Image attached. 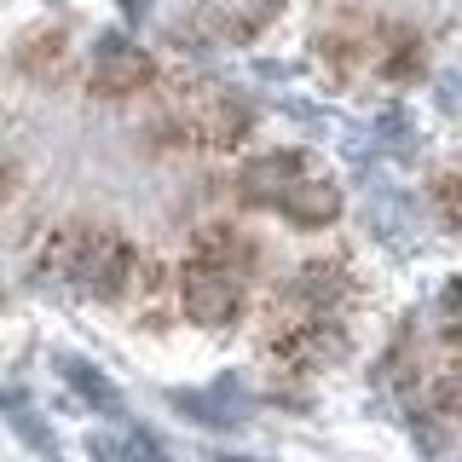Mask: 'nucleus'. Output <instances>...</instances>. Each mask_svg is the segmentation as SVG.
<instances>
[{"mask_svg":"<svg viewBox=\"0 0 462 462\" xmlns=\"http://www.w3.org/2000/svg\"><path fill=\"white\" fill-rule=\"evenodd\" d=\"M41 266L52 278L76 283L81 295L122 300V307H151L156 295H173L168 272L139 243H127L116 226H98V220H64L41 249Z\"/></svg>","mask_w":462,"mask_h":462,"instance_id":"f257e3e1","label":"nucleus"},{"mask_svg":"<svg viewBox=\"0 0 462 462\" xmlns=\"http://www.w3.org/2000/svg\"><path fill=\"white\" fill-rule=\"evenodd\" d=\"M249 127H254V110L226 87H185L180 105H173V139L208 156L237 151L249 139Z\"/></svg>","mask_w":462,"mask_h":462,"instance_id":"f03ea898","label":"nucleus"},{"mask_svg":"<svg viewBox=\"0 0 462 462\" xmlns=\"http://www.w3.org/2000/svg\"><path fill=\"white\" fill-rule=\"evenodd\" d=\"M173 307L202 329H231L243 312H249V278L214 266V260L185 254L180 272H173Z\"/></svg>","mask_w":462,"mask_h":462,"instance_id":"7ed1b4c3","label":"nucleus"},{"mask_svg":"<svg viewBox=\"0 0 462 462\" xmlns=\"http://www.w3.org/2000/svg\"><path fill=\"white\" fill-rule=\"evenodd\" d=\"M382 18L375 12H336L329 29L318 35V58H324L329 69H341V76H365L375 69V58H382Z\"/></svg>","mask_w":462,"mask_h":462,"instance_id":"20e7f679","label":"nucleus"},{"mask_svg":"<svg viewBox=\"0 0 462 462\" xmlns=\"http://www.w3.org/2000/svg\"><path fill=\"white\" fill-rule=\"evenodd\" d=\"M272 214H283L289 226H300V231H324V226H336L341 220V191H336V180H324L318 168H307L295 185L278 197V208Z\"/></svg>","mask_w":462,"mask_h":462,"instance_id":"39448f33","label":"nucleus"},{"mask_svg":"<svg viewBox=\"0 0 462 462\" xmlns=\"http://www.w3.org/2000/svg\"><path fill=\"white\" fill-rule=\"evenodd\" d=\"M151 76H156L151 52H139V47H105V52L93 58L87 93H93V98H139L144 87H151Z\"/></svg>","mask_w":462,"mask_h":462,"instance_id":"423d86ee","label":"nucleus"},{"mask_svg":"<svg viewBox=\"0 0 462 462\" xmlns=\"http://www.w3.org/2000/svg\"><path fill=\"white\" fill-rule=\"evenodd\" d=\"M307 168H312V162H307L300 151L249 156V162H243V173H237V191H243V202H254V208H278V197H283Z\"/></svg>","mask_w":462,"mask_h":462,"instance_id":"0eeeda50","label":"nucleus"},{"mask_svg":"<svg viewBox=\"0 0 462 462\" xmlns=\"http://www.w3.org/2000/svg\"><path fill=\"white\" fill-rule=\"evenodd\" d=\"M191 254L197 260H214V266H226V272H237V278H249V272L260 266V243L243 226H231V220L202 226L197 243H191Z\"/></svg>","mask_w":462,"mask_h":462,"instance_id":"6e6552de","label":"nucleus"},{"mask_svg":"<svg viewBox=\"0 0 462 462\" xmlns=\"http://www.w3.org/2000/svg\"><path fill=\"white\" fill-rule=\"evenodd\" d=\"M64 47H69V35H64V29H47V23H41V29H29V35L18 41V64L29 69V76H58V64H64Z\"/></svg>","mask_w":462,"mask_h":462,"instance_id":"1a4fd4ad","label":"nucleus"},{"mask_svg":"<svg viewBox=\"0 0 462 462\" xmlns=\"http://www.w3.org/2000/svg\"><path fill=\"white\" fill-rule=\"evenodd\" d=\"M278 12H283V0H243L237 18H249V29H266L272 18H278Z\"/></svg>","mask_w":462,"mask_h":462,"instance_id":"9d476101","label":"nucleus"}]
</instances>
